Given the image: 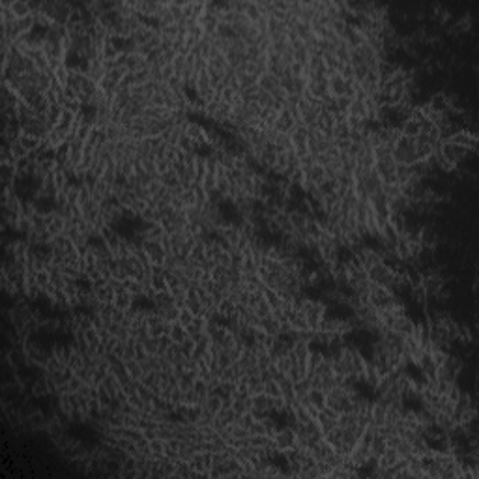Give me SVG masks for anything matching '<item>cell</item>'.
Returning <instances> with one entry per match:
<instances>
[{
    "mask_svg": "<svg viewBox=\"0 0 479 479\" xmlns=\"http://www.w3.org/2000/svg\"><path fill=\"white\" fill-rule=\"evenodd\" d=\"M10 10L17 19H23V17H27V15L32 13L30 2H27V0H13V2H10Z\"/></svg>",
    "mask_w": 479,
    "mask_h": 479,
    "instance_id": "3957f363",
    "label": "cell"
},
{
    "mask_svg": "<svg viewBox=\"0 0 479 479\" xmlns=\"http://www.w3.org/2000/svg\"><path fill=\"white\" fill-rule=\"evenodd\" d=\"M169 337L172 343L180 345L184 339H188V331H186V328H184L180 322H172V324H170V329H169Z\"/></svg>",
    "mask_w": 479,
    "mask_h": 479,
    "instance_id": "8992f818",
    "label": "cell"
},
{
    "mask_svg": "<svg viewBox=\"0 0 479 479\" xmlns=\"http://www.w3.org/2000/svg\"><path fill=\"white\" fill-rule=\"evenodd\" d=\"M429 107H431L434 113L438 114H444L447 109H449V103H447V96H446V92H438V94H434L431 97V101H429Z\"/></svg>",
    "mask_w": 479,
    "mask_h": 479,
    "instance_id": "7a4b0ae2",
    "label": "cell"
},
{
    "mask_svg": "<svg viewBox=\"0 0 479 479\" xmlns=\"http://www.w3.org/2000/svg\"><path fill=\"white\" fill-rule=\"evenodd\" d=\"M294 126H296L294 116L283 107V111L277 114V120H275V124H273V129H275L277 133H290Z\"/></svg>",
    "mask_w": 479,
    "mask_h": 479,
    "instance_id": "6da1fadb",
    "label": "cell"
},
{
    "mask_svg": "<svg viewBox=\"0 0 479 479\" xmlns=\"http://www.w3.org/2000/svg\"><path fill=\"white\" fill-rule=\"evenodd\" d=\"M401 135L408 137V139H415V137L419 135V122L414 120V118H406V120H403Z\"/></svg>",
    "mask_w": 479,
    "mask_h": 479,
    "instance_id": "277c9868",
    "label": "cell"
},
{
    "mask_svg": "<svg viewBox=\"0 0 479 479\" xmlns=\"http://www.w3.org/2000/svg\"><path fill=\"white\" fill-rule=\"evenodd\" d=\"M17 141L21 142V146H23V148H25L27 152L38 150L39 146H41V139H39V137H34V135H27V133H21Z\"/></svg>",
    "mask_w": 479,
    "mask_h": 479,
    "instance_id": "5b68a950",
    "label": "cell"
},
{
    "mask_svg": "<svg viewBox=\"0 0 479 479\" xmlns=\"http://www.w3.org/2000/svg\"><path fill=\"white\" fill-rule=\"evenodd\" d=\"M160 180H161V184L165 186V188H169V189H172V188H176L180 184V178H178V174L174 172L172 169H169L167 172H163L160 176Z\"/></svg>",
    "mask_w": 479,
    "mask_h": 479,
    "instance_id": "ba28073f",
    "label": "cell"
},
{
    "mask_svg": "<svg viewBox=\"0 0 479 479\" xmlns=\"http://www.w3.org/2000/svg\"><path fill=\"white\" fill-rule=\"evenodd\" d=\"M118 55H120V51L114 47L113 43H109V41H107V43L103 45V49H101V58H103V60H116Z\"/></svg>",
    "mask_w": 479,
    "mask_h": 479,
    "instance_id": "9c48e42d",
    "label": "cell"
},
{
    "mask_svg": "<svg viewBox=\"0 0 479 479\" xmlns=\"http://www.w3.org/2000/svg\"><path fill=\"white\" fill-rule=\"evenodd\" d=\"M193 320H195V315L191 313V311L188 309V307H182L180 309V315H178V322L184 326V328H188L189 324H193Z\"/></svg>",
    "mask_w": 479,
    "mask_h": 479,
    "instance_id": "30bf717a",
    "label": "cell"
},
{
    "mask_svg": "<svg viewBox=\"0 0 479 479\" xmlns=\"http://www.w3.org/2000/svg\"><path fill=\"white\" fill-rule=\"evenodd\" d=\"M256 85L260 86L262 90H266V92H272L273 88L279 86V79L273 77L272 73H264V75L258 77V83H256Z\"/></svg>",
    "mask_w": 479,
    "mask_h": 479,
    "instance_id": "52a82bcc",
    "label": "cell"
},
{
    "mask_svg": "<svg viewBox=\"0 0 479 479\" xmlns=\"http://www.w3.org/2000/svg\"><path fill=\"white\" fill-rule=\"evenodd\" d=\"M245 15L251 19V23H256V19L262 15L260 13V10H258V6H256V2H247V8H245Z\"/></svg>",
    "mask_w": 479,
    "mask_h": 479,
    "instance_id": "8fae6325",
    "label": "cell"
}]
</instances>
